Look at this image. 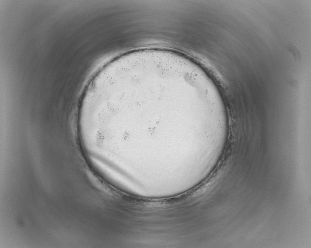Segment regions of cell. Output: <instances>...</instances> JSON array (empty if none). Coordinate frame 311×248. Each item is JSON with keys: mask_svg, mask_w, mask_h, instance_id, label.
Listing matches in <instances>:
<instances>
[{"mask_svg": "<svg viewBox=\"0 0 311 248\" xmlns=\"http://www.w3.org/2000/svg\"><path fill=\"white\" fill-rule=\"evenodd\" d=\"M86 128L100 144L122 137L142 174L191 170L226 141L229 121L221 94L190 58L162 50L119 61L92 93Z\"/></svg>", "mask_w": 311, "mask_h": 248, "instance_id": "1", "label": "cell"}]
</instances>
